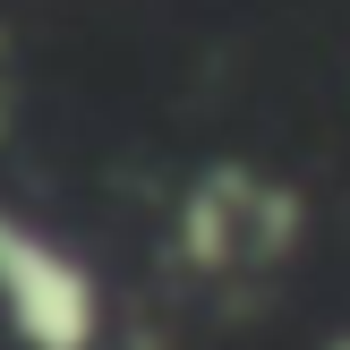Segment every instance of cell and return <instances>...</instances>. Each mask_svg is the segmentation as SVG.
Listing matches in <instances>:
<instances>
[{
  "instance_id": "obj_1",
  "label": "cell",
  "mask_w": 350,
  "mask_h": 350,
  "mask_svg": "<svg viewBox=\"0 0 350 350\" xmlns=\"http://www.w3.org/2000/svg\"><path fill=\"white\" fill-rule=\"evenodd\" d=\"M0 308L34 350H85L94 334V282L77 256H60L43 231L0 214Z\"/></svg>"
}]
</instances>
